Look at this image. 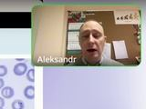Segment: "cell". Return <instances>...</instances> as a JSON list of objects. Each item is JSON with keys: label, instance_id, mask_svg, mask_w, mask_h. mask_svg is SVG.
<instances>
[{"label": "cell", "instance_id": "ba28073f", "mask_svg": "<svg viewBox=\"0 0 146 109\" xmlns=\"http://www.w3.org/2000/svg\"><path fill=\"white\" fill-rule=\"evenodd\" d=\"M5 85V81L3 78H0V90H1Z\"/></svg>", "mask_w": 146, "mask_h": 109}, {"label": "cell", "instance_id": "5b68a950", "mask_svg": "<svg viewBox=\"0 0 146 109\" xmlns=\"http://www.w3.org/2000/svg\"><path fill=\"white\" fill-rule=\"evenodd\" d=\"M26 74H27V80H29V82H32V83L35 82V69H33V68H32V69H29L26 73Z\"/></svg>", "mask_w": 146, "mask_h": 109}, {"label": "cell", "instance_id": "8992f818", "mask_svg": "<svg viewBox=\"0 0 146 109\" xmlns=\"http://www.w3.org/2000/svg\"><path fill=\"white\" fill-rule=\"evenodd\" d=\"M7 72H8V69L6 66H4V65L0 66V78H2L5 76H7Z\"/></svg>", "mask_w": 146, "mask_h": 109}, {"label": "cell", "instance_id": "3957f363", "mask_svg": "<svg viewBox=\"0 0 146 109\" xmlns=\"http://www.w3.org/2000/svg\"><path fill=\"white\" fill-rule=\"evenodd\" d=\"M24 95L27 99L35 98V87L34 85H27L24 89Z\"/></svg>", "mask_w": 146, "mask_h": 109}, {"label": "cell", "instance_id": "6da1fadb", "mask_svg": "<svg viewBox=\"0 0 146 109\" xmlns=\"http://www.w3.org/2000/svg\"><path fill=\"white\" fill-rule=\"evenodd\" d=\"M14 74L17 76H24L26 73L27 72V66L25 63H17L15 65L13 68Z\"/></svg>", "mask_w": 146, "mask_h": 109}, {"label": "cell", "instance_id": "7a4b0ae2", "mask_svg": "<svg viewBox=\"0 0 146 109\" xmlns=\"http://www.w3.org/2000/svg\"><path fill=\"white\" fill-rule=\"evenodd\" d=\"M15 95V91L11 86H4L1 89V95L3 98H12Z\"/></svg>", "mask_w": 146, "mask_h": 109}, {"label": "cell", "instance_id": "9c48e42d", "mask_svg": "<svg viewBox=\"0 0 146 109\" xmlns=\"http://www.w3.org/2000/svg\"><path fill=\"white\" fill-rule=\"evenodd\" d=\"M0 109H3V107H0Z\"/></svg>", "mask_w": 146, "mask_h": 109}, {"label": "cell", "instance_id": "52a82bcc", "mask_svg": "<svg viewBox=\"0 0 146 109\" xmlns=\"http://www.w3.org/2000/svg\"><path fill=\"white\" fill-rule=\"evenodd\" d=\"M5 106V99L0 97V107H4Z\"/></svg>", "mask_w": 146, "mask_h": 109}, {"label": "cell", "instance_id": "277c9868", "mask_svg": "<svg viewBox=\"0 0 146 109\" xmlns=\"http://www.w3.org/2000/svg\"><path fill=\"white\" fill-rule=\"evenodd\" d=\"M12 109H24L25 108V104L22 100L17 99L15 101H13L11 104Z\"/></svg>", "mask_w": 146, "mask_h": 109}]
</instances>
